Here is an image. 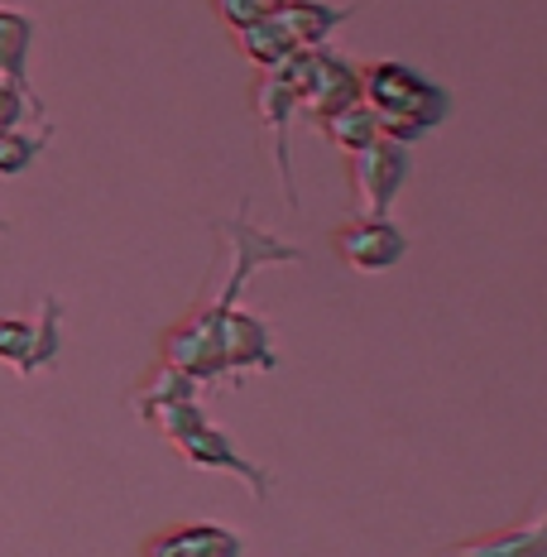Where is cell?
Returning <instances> with one entry per match:
<instances>
[{
  "mask_svg": "<svg viewBox=\"0 0 547 557\" xmlns=\"http://www.w3.org/2000/svg\"><path fill=\"white\" fill-rule=\"evenodd\" d=\"M0 226H5V216H0Z\"/></svg>",
  "mask_w": 547,
  "mask_h": 557,
  "instance_id": "obj_22",
  "label": "cell"
},
{
  "mask_svg": "<svg viewBox=\"0 0 547 557\" xmlns=\"http://www.w3.org/2000/svg\"><path fill=\"white\" fill-rule=\"evenodd\" d=\"M254 115H260V125L274 139L270 149H274L278 178H284L288 207H298V183H294V164H288V121L298 115V97H294V83H288L284 67H264V73L254 77Z\"/></svg>",
  "mask_w": 547,
  "mask_h": 557,
  "instance_id": "obj_10",
  "label": "cell"
},
{
  "mask_svg": "<svg viewBox=\"0 0 547 557\" xmlns=\"http://www.w3.org/2000/svg\"><path fill=\"white\" fill-rule=\"evenodd\" d=\"M278 5H284V0H212V10H216L221 20H226L231 29L254 25V20H270Z\"/></svg>",
  "mask_w": 547,
  "mask_h": 557,
  "instance_id": "obj_20",
  "label": "cell"
},
{
  "mask_svg": "<svg viewBox=\"0 0 547 557\" xmlns=\"http://www.w3.org/2000/svg\"><path fill=\"white\" fill-rule=\"evenodd\" d=\"M164 361L188 370L197 385H221L226 380V366H221V346H216V304H197L183 322H173L164 332Z\"/></svg>",
  "mask_w": 547,
  "mask_h": 557,
  "instance_id": "obj_7",
  "label": "cell"
},
{
  "mask_svg": "<svg viewBox=\"0 0 547 557\" xmlns=\"http://www.w3.org/2000/svg\"><path fill=\"white\" fill-rule=\"evenodd\" d=\"M332 250L341 255L346 270L356 274H384L409 255V236L389 222V216H360L332 231Z\"/></svg>",
  "mask_w": 547,
  "mask_h": 557,
  "instance_id": "obj_9",
  "label": "cell"
},
{
  "mask_svg": "<svg viewBox=\"0 0 547 557\" xmlns=\"http://www.w3.org/2000/svg\"><path fill=\"white\" fill-rule=\"evenodd\" d=\"M322 135H327V145L336 149V154H360V149H370L380 135V121H375V111L365 107V101H356V107H346V111H336L322 121Z\"/></svg>",
  "mask_w": 547,
  "mask_h": 557,
  "instance_id": "obj_15",
  "label": "cell"
},
{
  "mask_svg": "<svg viewBox=\"0 0 547 557\" xmlns=\"http://www.w3.org/2000/svg\"><path fill=\"white\" fill-rule=\"evenodd\" d=\"M20 115H29V111H25V101H20V91L0 83V131H15Z\"/></svg>",
  "mask_w": 547,
  "mask_h": 557,
  "instance_id": "obj_21",
  "label": "cell"
},
{
  "mask_svg": "<svg viewBox=\"0 0 547 557\" xmlns=\"http://www.w3.org/2000/svg\"><path fill=\"white\" fill-rule=\"evenodd\" d=\"M274 20L284 25L294 49H322V44L346 25V10L322 5V0H284V5L274 10Z\"/></svg>",
  "mask_w": 547,
  "mask_h": 557,
  "instance_id": "obj_14",
  "label": "cell"
},
{
  "mask_svg": "<svg viewBox=\"0 0 547 557\" xmlns=\"http://www.w3.org/2000/svg\"><path fill=\"white\" fill-rule=\"evenodd\" d=\"M145 557H240V539L221 524H178L145 539Z\"/></svg>",
  "mask_w": 547,
  "mask_h": 557,
  "instance_id": "obj_12",
  "label": "cell"
},
{
  "mask_svg": "<svg viewBox=\"0 0 547 557\" xmlns=\"http://www.w3.org/2000/svg\"><path fill=\"white\" fill-rule=\"evenodd\" d=\"M29 44H34V20L25 10H5L0 5V83L15 87L25 101L29 121L39 131H49V107L39 101V91L29 87Z\"/></svg>",
  "mask_w": 547,
  "mask_h": 557,
  "instance_id": "obj_11",
  "label": "cell"
},
{
  "mask_svg": "<svg viewBox=\"0 0 547 557\" xmlns=\"http://www.w3.org/2000/svg\"><path fill=\"white\" fill-rule=\"evenodd\" d=\"M236 34V49L250 58L254 67H274V63H284L288 53H294V44H288V34H284V25L270 15V20H254V25H240V29H231Z\"/></svg>",
  "mask_w": 547,
  "mask_h": 557,
  "instance_id": "obj_17",
  "label": "cell"
},
{
  "mask_svg": "<svg viewBox=\"0 0 547 557\" xmlns=\"http://www.w3.org/2000/svg\"><path fill=\"white\" fill-rule=\"evenodd\" d=\"M360 101L375 111L384 139L409 145V149L418 139L433 135L437 125H447V115H451L447 87L433 83V77H423L409 63H389V58L360 67Z\"/></svg>",
  "mask_w": 547,
  "mask_h": 557,
  "instance_id": "obj_1",
  "label": "cell"
},
{
  "mask_svg": "<svg viewBox=\"0 0 547 557\" xmlns=\"http://www.w3.org/2000/svg\"><path fill=\"white\" fill-rule=\"evenodd\" d=\"M58 351H63V304L58 298H43L34 318H0V366H10L20 380L53 370Z\"/></svg>",
  "mask_w": 547,
  "mask_h": 557,
  "instance_id": "obj_4",
  "label": "cell"
},
{
  "mask_svg": "<svg viewBox=\"0 0 547 557\" xmlns=\"http://www.w3.org/2000/svg\"><path fill=\"white\" fill-rule=\"evenodd\" d=\"M447 557H547V519L533 515L529 524L465 539V543H457V548H447Z\"/></svg>",
  "mask_w": 547,
  "mask_h": 557,
  "instance_id": "obj_13",
  "label": "cell"
},
{
  "mask_svg": "<svg viewBox=\"0 0 547 557\" xmlns=\"http://www.w3.org/2000/svg\"><path fill=\"white\" fill-rule=\"evenodd\" d=\"M197 394H202V385H197L188 370L159 361V366L149 370V375L130 389V404H135V413H139V409H154V404H169V399H197Z\"/></svg>",
  "mask_w": 547,
  "mask_h": 557,
  "instance_id": "obj_16",
  "label": "cell"
},
{
  "mask_svg": "<svg viewBox=\"0 0 547 557\" xmlns=\"http://www.w3.org/2000/svg\"><path fill=\"white\" fill-rule=\"evenodd\" d=\"M216 236L226 240V255H231L226 284H221V294L212 298V304H221V308L240 304V294H246V284H250L254 270H270V264H302V250L298 246H288V240H278V236H270V231H260L246 212H240L236 222H216Z\"/></svg>",
  "mask_w": 547,
  "mask_h": 557,
  "instance_id": "obj_3",
  "label": "cell"
},
{
  "mask_svg": "<svg viewBox=\"0 0 547 557\" xmlns=\"http://www.w3.org/2000/svg\"><path fill=\"white\" fill-rule=\"evenodd\" d=\"M139 418H145L164 443H173V437H183L188 428L202 423L207 409H202V399H169V404H154V409H139Z\"/></svg>",
  "mask_w": 547,
  "mask_h": 557,
  "instance_id": "obj_18",
  "label": "cell"
},
{
  "mask_svg": "<svg viewBox=\"0 0 547 557\" xmlns=\"http://www.w3.org/2000/svg\"><path fill=\"white\" fill-rule=\"evenodd\" d=\"M274 67L288 73L298 111L312 115V121H327V115L360 101V67L351 63V58L332 53L327 44H322V49H294L284 63H274Z\"/></svg>",
  "mask_w": 547,
  "mask_h": 557,
  "instance_id": "obj_2",
  "label": "cell"
},
{
  "mask_svg": "<svg viewBox=\"0 0 547 557\" xmlns=\"http://www.w3.org/2000/svg\"><path fill=\"white\" fill-rule=\"evenodd\" d=\"M49 135L53 131H0V178H20V173H25L34 159L43 154V145H49Z\"/></svg>",
  "mask_w": 547,
  "mask_h": 557,
  "instance_id": "obj_19",
  "label": "cell"
},
{
  "mask_svg": "<svg viewBox=\"0 0 547 557\" xmlns=\"http://www.w3.org/2000/svg\"><path fill=\"white\" fill-rule=\"evenodd\" d=\"M413 173L409 145H394V139H375L370 149L351 154V188L365 216H389V202L399 197V188Z\"/></svg>",
  "mask_w": 547,
  "mask_h": 557,
  "instance_id": "obj_6",
  "label": "cell"
},
{
  "mask_svg": "<svg viewBox=\"0 0 547 557\" xmlns=\"http://www.w3.org/2000/svg\"><path fill=\"white\" fill-rule=\"evenodd\" d=\"M216 346H221V366L226 380H240L250 370H278V346L264 318H254L240 304L221 308L216 304Z\"/></svg>",
  "mask_w": 547,
  "mask_h": 557,
  "instance_id": "obj_8",
  "label": "cell"
},
{
  "mask_svg": "<svg viewBox=\"0 0 547 557\" xmlns=\"http://www.w3.org/2000/svg\"><path fill=\"white\" fill-rule=\"evenodd\" d=\"M173 451H178L188 467L197 471H221V475H236V481H246V491L254 495V500H270V491H274V475L260 467V461H250V457H240L236 443H231L226 433L212 423V418H202L197 428H188L183 437H173L169 443Z\"/></svg>",
  "mask_w": 547,
  "mask_h": 557,
  "instance_id": "obj_5",
  "label": "cell"
}]
</instances>
